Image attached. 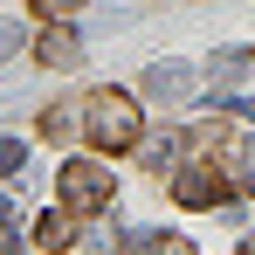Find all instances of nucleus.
Wrapping results in <instances>:
<instances>
[{"instance_id": "obj_8", "label": "nucleus", "mask_w": 255, "mask_h": 255, "mask_svg": "<svg viewBox=\"0 0 255 255\" xmlns=\"http://www.w3.org/2000/svg\"><path fill=\"white\" fill-rule=\"evenodd\" d=\"M69 131H76V111H69V104H48V111H42V138H48V145H62Z\"/></svg>"}, {"instance_id": "obj_3", "label": "nucleus", "mask_w": 255, "mask_h": 255, "mask_svg": "<svg viewBox=\"0 0 255 255\" xmlns=\"http://www.w3.org/2000/svg\"><path fill=\"white\" fill-rule=\"evenodd\" d=\"M172 200H179V207H221V172L214 166H179Z\"/></svg>"}, {"instance_id": "obj_11", "label": "nucleus", "mask_w": 255, "mask_h": 255, "mask_svg": "<svg viewBox=\"0 0 255 255\" xmlns=\"http://www.w3.org/2000/svg\"><path fill=\"white\" fill-rule=\"evenodd\" d=\"M21 159H28V145L21 138H0V172H21Z\"/></svg>"}, {"instance_id": "obj_6", "label": "nucleus", "mask_w": 255, "mask_h": 255, "mask_svg": "<svg viewBox=\"0 0 255 255\" xmlns=\"http://www.w3.org/2000/svg\"><path fill=\"white\" fill-rule=\"evenodd\" d=\"M35 242H42L48 255H55V249H69V242H76V214H69V207H62V214L48 207L42 221H35Z\"/></svg>"}, {"instance_id": "obj_15", "label": "nucleus", "mask_w": 255, "mask_h": 255, "mask_svg": "<svg viewBox=\"0 0 255 255\" xmlns=\"http://www.w3.org/2000/svg\"><path fill=\"white\" fill-rule=\"evenodd\" d=\"M242 255H255V235H249V242H242Z\"/></svg>"}, {"instance_id": "obj_7", "label": "nucleus", "mask_w": 255, "mask_h": 255, "mask_svg": "<svg viewBox=\"0 0 255 255\" xmlns=\"http://www.w3.org/2000/svg\"><path fill=\"white\" fill-rule=\"evenodd\" d=\"M242 76H249V55H242V48H228V55H214V90H235Z\"/></svg>"}, {"instance_id": "obj_1", "label": "nucleus", "mask_w": 255, "mask_h": 255, "mask_svg": "<svg viewBox=\"0 0 255 255\" xmlns=\"http://www.w3.org/2000/svg\"><path fill=\"white\" fill-rule=\"evenodd\" d=\"M83 118H90V138H97V152H131L145 131H138V104H131L125 90H90L83 97Z\"/></svg>"}, {"instance_id": "obj_14", "label": "nucleus", "mask_w": 255, "mask_h": 255, "mask_svg": "<svg viewBox=\"0 0 255 255\" xmlns=\"http://www.w3.org/2000/svg\"><path fill=\"white\" fill-rule=\"evenodd\" d=\"M0 228H14V200L7 193H0Z\"/></svg>"}, {"instance_id": "obj_10", "label": "nucleus", "mask_w": 255, "mask_h": 255, "mask_svg": "<svg viewBox=\"0 0 255 255\" xmlns=\"http://www.w3.org/2000/svg\"><path fill=\"white\" fill-rule=\"evenodd\" d=\"M138 152H145V166H172V138H138Z\"/></svg>"}, {"instance_id": "obj_4", "label": "nucleus", "mask_w": 255, "mask_h": 255, "mask_svg": "<svg viewBox=\"0 0 255 255\" xmlns=\"http://www.w3.org/2000/svg\"><path fill=\"white\" fill-rule=\"evenodd\" d=\"M145 97H152V104H186V97H193L186 62H152V69H145Z\"/></svg>"}, {"instance_id": "obj_9", "label": "nucleus", "mask_w": 255, "mask_h": 255, "mask_svg": "<svg viewBox=\"0 0 255 255\" xmlns=\"http://www.w3.org/2000/svg\"><path fill=\"white\" fill-rule=\"evenodd\" d=\"M235 179H242V193H255V138L235 145Z\"/></svg>"}, {"instance_id": "obj_5", "label": "nucleus", "mask_w": 255, "mask_h": 255, "mask_svg": "<svg viewBox=\"0 0 255 255\" xmlns=\"http://www.w3.org/2000/svg\"><path fill=\"white\" fill-rule=\"evenodd\" d=\"M76 55H83V42H76L69 28H42V35H35V62H42V69H76Z\"/></svg>"}, {"instance_id": "obj_12", "label": "nucleus", "mask_w": 255, "mask_h": 255, "mask_svg": "<svg viewBox=\"0 0 255 255\" xmlns=\"http://www.w3.org/2000/svg\"><path fill=\"white\" fill-rule=\"evenodd\" d=\"M35 7H42V14H76L83 0H35Z\"/></svg>"}, {"instance_id": "obj_2", "label": "nucleus", "mask_w": 255, "mask_h": 255, "mask_svg": "<svg viewBox=\"0 0 255 255\" xmlns=\"http://www.w3.org/2000/svg\"><path fill=\"white\" fill-rule=\"evenodd\" d=\"M62 207L69 214H104L111 207V172L97 159H69L62 166Z\"/></svg>"}, {"instance_id": "obj_13", "label": "nucleus", "mask_w": 255, "mask_h": 255, "mask_svg": "<svg viewBox=\"0 0 255 255\" xmlns=\"http://www.w3.org/2000/svg\"><path fill=\"white\" fill-rule=\"evenodd\" d=\"M14 42H21V28H7V21H0V55H7Z\"/></svg>"}]
</instances>
